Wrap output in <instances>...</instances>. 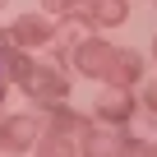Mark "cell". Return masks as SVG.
Instances as JSON below:
<instances>
[{"label":"cell","instance_id":"cell-1","mask_svg":"<svg viewBox=\"0 0 157 157\" xmlns=\"http://www.w3.org/2000/svg\"><path fill=\"white\" fill-rule=\"evenodd\" d=\"M74 10L88 14V19H97V23H120L125 19V5H120V0H74Z\"/></svg>","mask_w":157,"mask_h":157},{"label":"cell","instance_id":"cell-2","mask_svg":"<svg viewBox=\"0 0 157 157\" xmlns=\"http://www.w3.org/2000/svg\"><path fill=\"white\" fill-rule=\"evenodd\" d=\"M129 106H134V102H129L125 93H106V97H102V116H111V120H125Z\"/></svg>","mask_w":157,"mask_h":157},{"label":"cell","instance_id":"cell-3","mask_svg":"<svg viewBox=\"0 0 157 157\" xmlns=\"http://www.w3.org/2000/svg\"><path fill=\"white\" fill-rule=\"evenodd\" d=\"M33 129H37V120H14V125L5 129V143H10V148H23V143L33 139Z\"/></svg>","mask_w":157,"mask_h":157},{"label":"cell","instance_id":"cell-4","mask_svg":"<svg viewBox=\"0 0 157 157\" xmlns=\"http://www.w3.org/2000/svg\"><path fill=\"white\" fill-rule=\"evenodd\" d=\"M33 93H46V97H60V93H65V83H60L56 74H46V69H42V74H33Z\"/></svg>","mask_w":157,"mask_h":157},{"label":"cell","instance_id":"cell-5","mask_svg":"<svg viewBox=\"0 0 157 157\" xmlns=\"http://www.w3.org/2000/svg\"><path fill=\"white\" fill-rule=\"evenodd\" d=\"M88 152H93V157H120V143H111V139L93 134V139H88Z\"/></svg>","mask_w":157,"mask_h":157},{"label":"cell","instance_id":"cell-6","mask_svg":"<svg viewBox=\"0 0 157 157\" xmlns=\"http://www.w3.org/2000/svg\"><path fill=\"white\" fill-rule=\"evenodd\" d=\"M14 37H28V42H42V37H46V28H42V23H33V19H23V23L14 28Z\"/></svg>","mask_w":157,"mask_h":157},{"label":"cell","instance_id":"cell-7","mask_svg":"<svg viewBox=\"0 0 157 157\" xmlns=\"http://www.w3.org/2000/svg\"><path fill=\"white\" fill-rule=\"evenodd\" d=\"M139 157H157V148H139Z\"/></svg>","mask_w":157,"mask_h":157},{"label":"cell","instance_id":"cell-8","mask_svg":"<svg viewBox=\"0 0 157 157\" xmlns=\"http://www.w3.org/2000/svg\"><path fill=\"white\" fill-rule=\"evenodd\" d=\"M46 5H56V10H65V0H46Z\"/></svg>","mask_w":157,"mask_h":157},{"label":"cell","instance_id":"cell-9","mask_svg":"<svg viewBox=\"0 0 157 157\" xmlns=\"http://www.w3.org/2000/svg\"><path fill=\"white\" fill-rule=\"evenodd\" d=\"M148 102H152V106H157V88H152V93H148Z\"/></svg>","mask_w":157,"mask_h":157}]
</instances>
